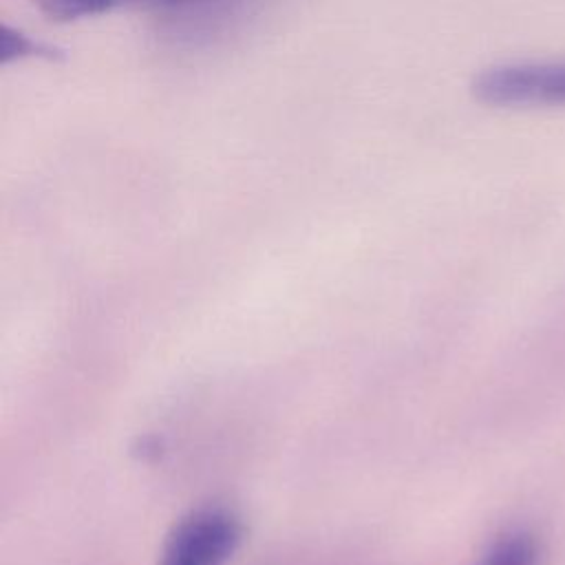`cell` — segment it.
I'll list each match as a JSON object with an SVG mask.
<instances>
[{
    "label": "cell",
    "mask_w": 565,
    "mask_h": 565,
    "mask_svg": "<svg viewBox=\"0 0 565 565\" xmlns=\"http://www.w3.org/2000/svg\"><path fill=\"white\" fill-rule=\"evenodd\" d=\"M214 0H33V4L51 20L68 22L113 11L117 7L146 4V7H192Z\"/></svg>",
    "instance_id": "obj_3"
},
{
    "label": "cell",
    "mask_w": 565,
    "mask_h": 565,
    "mask_svg": "<svg viewBox=\"0 0 565 565\" xmlns=\"http://www.w3.org/2000/svg\"><path fill=\"white\" fill-rule=\"evenodd\" d=\"M541 547L527 532L501 536L477 565H539Z\"/></svg>",
    "instance_id": "obj_4"
},
{
    "label": "cell",
    "mask_w": 565,
    "mask_h": 565,
    "mask_svg": "<svg viewBox=\"0 0 565 565\" xmlns=\"http://www.w3.org/2000/svg\"><path fill=\"white\" fill-rule=\"evenodd\" d=\"M53 55H55V49H51L49 44L31 38L9 24L2 26L0 57L4 64L13 62V60H24V57H53Z\"/></svg>",
    "instance_id": "obj_5"
},
{
    "label": "cell",
    "mask_w": 565,
    "mask_h": 565,
    "mask_svg": "<svg viewBox=\"0 0 565 565\" xmlns=\"http://www.w3.org/2000/svg\"><path fill=\"white\" fill-rule=\"evenodd\" d=\"M245 534L243 519L225 505L188 512L170 530L157 565H225Z\"/></svg>",
    "instance_id": "obj_1"
},
{
    "label": "cell",
    "mask_w": 565,
    "mask_h": 565,
    "mask_svg": "<svg viewBox=\"0 0 565 565\" xmlns=\"http://www.w3.org/2000/svg\"><path fill=\"white\" fill-rule=\"evenodd\" d=\"M472 90L490 106H563L565 60L490 66L477 75Z\"/></svg>",
    "instance_id": "obj_2"
}]
</instances>
